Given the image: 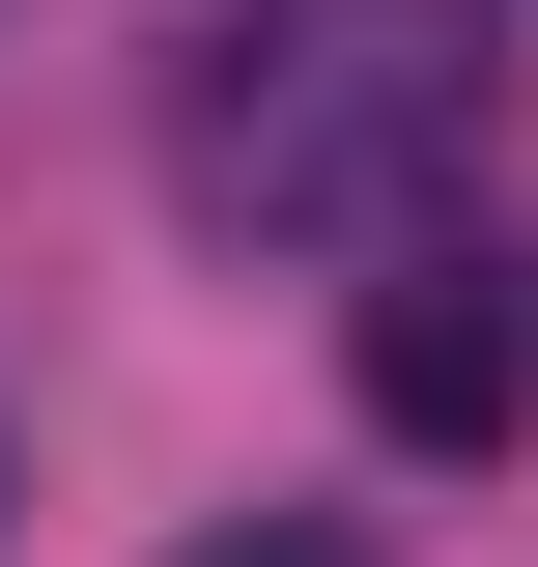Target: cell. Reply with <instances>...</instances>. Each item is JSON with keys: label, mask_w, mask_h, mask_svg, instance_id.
I'll list each match as a JSON object with an SVG mask.
<instances>
[{"label": "cell", "mask_w": 538, "mask_h": 567, "mask_svg": "<svg viewBox=\"0 0 538 567\" xmlns=\"http://www.w3.org/2000/svg\"><path fill=\"white\" fill-rule=\"evenodd\" d=\"M510 114L482 0H199L170 29V199L227 256H397Z\"/></svg>", "instance_id": "6da1fadb"}, {"label": "cell", "mask_w": 538, "mask_h": 567, "mask_svg": "<svg viewBox=\"0 0 538 567\" xmlns=\"http://www.w3.org/2000/svg\"><path fill=\"white\" fill-rule=\"evenodd\" d=\"M199 567H369V539H340V511H227Z\"/></svg>", "instance_id": "3957f363"}, {"label": "cell", "mask_w": 538, "mask_h": 567, "mask_svg": "<svg viewBox=\"0 0 538 567\" xmlns=\"http://www.w3.org/2000/svg\"><path fill=\"white\" fill-rule=\"evenodd\" d=\"M369 425H397V454H510L538 425V284L482 256V227H397V256H369Z\"/></svg>", "instance_id": "7a4b0ae2"}]
</instances>
